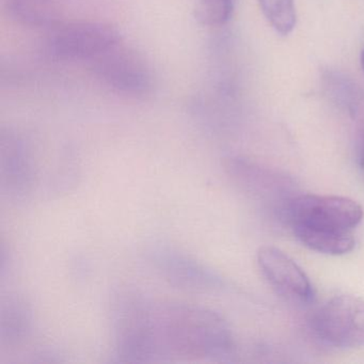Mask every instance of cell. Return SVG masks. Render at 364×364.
I'll use <instances>...</instances> for the list:
<instances>
[{
  "label": "cell",
  "instance_id": "obj_9",
  "mask_svg": "<svg viewBox=\"0 0 364 364\" xmlns=\"http://www.w3.org/2000/svg\"><path fill=\"white\" fill-rule=\"evenodd\" d=\"M33 331V312L29 302L20 295H8L0 306V343L16 346L26 342Z\"/></svg>",
  "mask_w": 364,
  "mask_h": 364
},
{
  "label": "cell",
  "instance_id": "obj_14",
  "mask_svg": "<svg viewBox=\"0 0 364 364\" xmlns=\"http://www.w3.org/2000/svg\"><path fill=\"white\" fill-rule=\"evenodd\" d=\"M359 164L361 169L364 170V142L363 146H362L361 152H360Z\"/></svg>",
  "mask_w": 364,
  "mask_h": 364
},
{
  "label": "cell",
  "instance_id": "obj_7",
  "mask_svg": "<svg viewBox=\"0 0 364 364\" xmlns=\"http://www.w3.org/2000/svg\"><path fill=\"white\" fill-rule=\"evenodd\" d=\"M151 263L156 272L173 287L185 291H208L219 284L212 270L201 262L172 248H157L151 252Z\"/></svg>",
  "mask_w": 364,
  "mask_h": 364
},
{
  "label": "cell",
  "instance_id": "obj_10",
  "mask_svg": "<svg viewBox=\"0 0 364 364\" xmlns=\"http://www.w3.org/2000/svg\"><path fill=\"white\" fill-rule=\"evenodd\" d=\"M293 230L296 237L304 246L323 255H346L355 247V240L350 231H338L309 225H293Z\"/></svg>",
  "mask_w": 364,
  "mask_h": 364
},
{
  "label": "cell",
  "instance_id": "obj_1",
  "mask_svg": "<svg viewBox=\"0 0 364 364\" xmlns=\"http://www.w3.org/2000/svg\"><path fill=\"white\" fill-rule=\"evenodd\" d=\"M116 344L129 363L220 359L234 350L231 329L214 311L153 299L140 291L119 315Z\"/></svg>",
  "mask_w": 364,
  "mask_h": 364
},
{
  "label": "cell",
  "instance_id": "obj_11",
  "mask_svg": "<svg viewBox=\"0 0 364 364\" xmlns=\"http://www.w3.org/2000/svg\"><path fill=\"white\" fill-rule=\"evenodd\" d=\"M6 10L23 26L54 29L59 25L58 12L50 0H7Z\"/></svg>",
  "mask_w": 364,
  "mask_h": 364
},
{
  "label": "cell",
  "instance_id": "obj_12",
  "mask_svg": "<svg viewBox=\"0 0 364 364\" xmlns=\"http://www.w3.org/2000/svg\"><path fill=\"white\" fill-rule=\"evenodd\" d=\"M259 7L272 28L282 36L294 31L297 14L294 0H259Z\"/></svg>",
  "mask_w": 364,
  "mask_h": 364
},
{
  "label": "cell",
  "instance_id": "obj_6",
  "mask_svg": "<svg viewBox=\"0 0 364 364\" xmlns=\"http://www.w3.org/2000/svg\"><path fill=\"white\" fill-rule=\"evenodd\" d=\"M37 167L31 148L20 135L8 131L0 137V186L14 202L25 201L33 193Z\"/></svg>",
  "mask_w": 364,
  "mask_h": 364
},
{
  "label": "cell",
  "instance_id": "obj_5",
  "mask_svg": "<svg viewBox=\"0 0 364 364\" xmlns=\"http://www.w3.org/2000/svg\"><path fill=\"white\" fill-rule=\"evenodd\" d=\"M289 215L293 225L350 231L361 223L363 210L349 198L304 195L289 203Z\"/></svg>",
  "mask_w": 364,
  "mask_h": 364
},
{
  "label": "cell",
  "instance_id": "obj_4",
  "mask_svg": "<svg viewBox=\"0 0 364 364\" xmlns=\"http://www.w3.org/2000/svg\"><path fill=\"white\" fill-rule=\"evenodd\" d=\"M321 340L333 346H364V299L340 295L328 300L313 317Z\"/></svg>",
  "mask_w": 364,
  "mask_h": 364
},
{
  "label": "cell",
  "instance_id": "obj_8",
  "mask_svg": "<svg viewBox=\"0 0 364 364\" xmlns=\"http://www.w3.org/2000/svg\"><path fill=\"white\" fill-rule=\"evenodd\" d=\"M262 274L280 295L298 302H310L314 297L312 284L304 270L276 247L264 246L257 251Z\"/></svg>",
  "mask_w": 364,
  "mask_h": 364
},
{
  "label": "cell",
  "instance_id": "obj_15",
  "mask_svg": "<svg viewBox=\"0 0 364 364\" xmlns=\"http://www.w3.org/2000/svg\"><path fill=\"white\" fill-rule=\"evenodd\" d=\"M361 65H362V69H363V71H364V50H362V53H361Z\"/></svg>",
  "mask_w": 364,
  "mask_h": 364
},
{
  "label": "cell",
  "instance_id": "obj_13",
  "mask_svg": "<svg viewBox=\"0 0 364 364\" xmlns=\"http://www.w3.org/2000/svg\"><path fill=\"white\" fill-rule=\"evenodd\" d=\"M234 11V0H198L196 20L210 27L223 26L229 22Z\"/></svg>",
  "mask_w": 364,
  "mask_h": 364
},
{
  "label": "cell",
  "instance_id": "obj_3",
  "mask_svg": "<svg viewBox=\"0 0 364 364\" xmlns=\"http://www.w3.org/2000/svg\"><path fill=\"white\" fill-rule=\"evenodd\" d=\"M91 63L95 77L116 92L138 97L152 90L153 74L148 63L121 43Z\"/></svg>",
  "mask_w": 364,
  "mask_h": 364
},
{
  "label": "cell",
  "instance_id": "obj_2",
  "mask_svg": "<svg viewBox=\"0 0 364 364\" xmlns=\"http://www.w3.org/2000/svg\"><path fill=\"white\" fill-rule=\"evenodd\" d=\"M121 43L120 33L102 22H74L58 25L48 37L50 57L63 61L91 60Z\"/></svg>",
  "mask_w": 364,
  "mask_h": 364
}]
</instances>
